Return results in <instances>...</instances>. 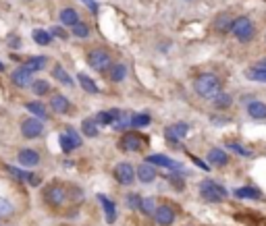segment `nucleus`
Here are the masks:
<instances>
[{
    "label": "nucleus",
    "instance_id": "1",
    "mask_svg": "<svg viewBox=\"0 0 266 226\" xmlns=\"http://www.w3.org/2000/svg\"><path fill=\"white\" fill-rule=\"evenodd\" d=\"M193 91L204 100H212L223 91V79L215 73H202L193 79Z\"/></svg>",
    "mask_w": 266,
    "mask_h": 226
},
{
    "label": "nucleus",
    "instance_id": "2",
    "mask_svg": "<svg viewBox=\"0 0 266 226\" xmlns=\"http://www.w3.org/2000/svg\"><path fill=\"white\" fill-rule=\"evenodd\" d=\"M231 33L233 37L239 42V44H252L258 35V27H256V21L250 17V15H239L233 19V27H231Z\"/></svg>",
    "mask_w": 266,
    "mask_h": 226
},
{
    "label": "nucleus",
    "instance_id": "3",
    "mask_svg": "<svg viewBox=\"0 0 266 226\" xmlns=\"http://www.w3.org/2000/svg\"><path fill=\"white\" fill-rule=\"evenodd\" d=\"M198 191H200V197H202L206 203H221V201H225V199H227V195H229V191H227L221 183L212 181V179H204V181H200Z\"/></svg>",
    "mask_w": 266,
    "mask_h": 226
},
{
    "label": "nucleus",
    "instance_id": "4",
    "mask_svg": "<svg viewBox=\"0 0 266 226\" xmlns=\"http://www.w3.org/2000/svg\"><path fill=\"white\" fill-rule=\"evenodd\" d=\"M46 205L50 208H63L67 201H69V187L63 185V183H50L44 187V193H42Z\"/></svg>",
    "mask_w": 266,
    "mask_h": 226
},
{
    "label": "nucleus",
    "instance_id": "5",
    "mask_svg": "<svg viewBox=\"0 0 266 226\" xmlns=\"http://www.w3.org/2000/svg\"><path fill=\"white\" fill-rule=\"evenodd\" d=\"M87 65L94 69V71H109L113 61H111V54L109 50L104 48H94L87 52Z\"/></svg>",
    "mask_w": 266,
    "mask_h": 226
},
{
    "label": "nucleus",
    "instance_id": "6",
    "mask_svg": "<svg viewBox=\"0 0 266 226\" xmlns=\"http://www.w3.org/2000/svg\"><path fill=\"white\" fill-rule=\"evenodd\" d=\"M144 145H146L144 135L141 133H135V131H125L123 137H121V141H119V147L123 152H127V154H137V152L144 149Z\"/></svg>",
    "mask_w": 266,
    "mask_h": 226
},
{
    "label": "nucleus",
    "instance_id": "7",
    "mask_svg": "<svg viewBox=\"0 0 266 226\" xmlns=\"http://www.w3.org/2000/svg\"><path fill=\"white\" fill-rule=\"evenodd\" d=\"M21 135L23 139H38L44 135V121L38 117H29L21 123Z\"/></svg>",
    "mask_w": 266,
    "mask_h": 226
},
{
    "label": "nucleus",
    "instance_id": "8",
    "mask_svg": "<svg viewBox=\"0 0 266 226\" xmlns=\"http://www.w3.org/2000/svg\"><path fill=\"white\" fill-rule=\"evenodd\" d=\"M113 175H115L117 183H121L123 187H129V185H133V181H135V168H133V164H129V162H119V164L113 168Z\"/></svg>",
    "mask_w": 266,
    "mask_h": 226
},
{
    "label": "nucleus",
    "instance_id": "9",
    "mask_svg": "<svg viewBox=\"0 0 266 226\" xmlns=\"http://www.w3.org/2000/svg\"><path fill=\"white\" fill-rule=\"evenodd\" d=\"M154 220L158 226H173L175 220H177V212L173 205L169 203H163V205H156L154 210Z\"/></svg>",
    "mask_w": 266,
    "mask_h": 226
},
{
    "label": "nucleus",
    "instance_id": "10",
    "mask_svg": "<svg viewBox=\"0 0 266 226\" xmlns=\"http://www.w3.org/2000/svg\"><path fill=\"white\" fill-rule=\"evenodd\" d=\"M59 141H61V149H63L65 154H69V152H73V149H77V147L81 145V135H79L75 129L67 127V131H63V133L59 135Z\"/></svg>",
    "mask_w": 266,
    "mask_h": 226
},
{
    "label": "nucleus",
    "instance_id": "11",
    "mask_svg": "<svg viewBox=\"0 0 266 226\" xmlns=\"http://www.w3.org/2000/svg\"><path fill=\"white\" fill-rule=\"evenodd\" d=\"M187 133H189V125L187 123H173V125H169L167 129H165V139L169 141V143H179V141H183L185 137H187Z\"/></svg>",
    "mask_w": 266,
    "mask_h": 226
},
{
    "label": "nucleus",
    "instance_id": "12",
    "mask_svg": "<svg viewBox=\"0 0 266 226\" xmlns=\"http://www.w3.org/2000/svg\"><path fill=\"white\" fill-rule=\"evenodd\" d=\"M156 177H158V168H156L154 164H150V162H141V164L135 168V179L141 181L144 185L154 183Z\"/></svg>",
    "mask_w": 266,
    "mask_h": 226
},
{
    "label": "nucleus",
    "instance_id": "13",
    "mask_svg": "<svg viewBox=\"0 0 266 226\" xmlns=\"http://www.w3.org/2000/svg\"><path fill=\"white\" fill-rule=\"evenodd\" d=\"M206 160H208V164L217 166V168H225L231 158H229V152L225 147H210L206 154Z\"/></svg>",
    "mask_w": 266,
    "mask_h": 226
},
{
    "label": "nucleus",
    "instance_id": "14",
    "mask_svg": "<svg viewBox=\"0 0 266 226\" xmlns=\"http://www.w3.org/2000/svg\"><path fill=\"white\" fill-rule=\"evenodd\" d=\"M245 112L252 121H266V102L254 98L245 104Z\"/></svg>",
    "mask_w": 266,
    "mask_h": 226
},
{
    "label": "nucleus",
    "instance_id": "15",
    "mask_svg": "<svg viewBox=\"0 0 266 226\" xmlns=\"http://www.w3.org/2000/svg\"><path fill=\"white\" fill-rule=\"evenodd\" d=\"M146 162L154 164L156 168L161 166V168H167V171H179V173H181V168H183L179 162H175V160H171L169 156H163V154H150L146 158Z\"/></svg>",
    "mask_w": 266,
    "mask_h": 226
},
{
    "label": "nucleus",
    "instance_id": "16",
    "mask_svg": "<svg viewBox=\"0 0 266 226\" xmlns=\"http://www.w3.org/2000/svg\"><path fill=\"white\" fill-rule=\"evenodd\" d=\"M233 19H235V17H233L231 13H219V15L215 17V21H212V27H215V31H217V33L227 35V33H231Z\"/></svg>",
    "mask_w": 266,
    "mask_h": 226
},
{
    "label": "nucleus",
    "instance_id": "17",
    "mask_svg": "<svg viewBox=\"0 0 266 226\" xmlns=\"http://www.w3.org/2000/svg\"><path fill=\"white\" fill-rule=\"evenodd\" d=\"M50 108L57 112V115H67V112H71V100L63 93H55L50 98Z\"/></svg>",
    "mask_w": 266,
    "mask_h": 226
},
{
    "label": "nucleus",
    "instance_id": "18",
    "mask_svg": "<svg viewBox=\"0 0 266 226\" xmlns=\"http://www.w3.org/2000/svg\"><path fill=\"white\" fill-rule=\"evenodd\" d=\"M98 201H100V205H102V210H104V218H106V222L109 224H115L117 222V205H115V201L113 199H109L106 195H98Z\"/></svg>",
    "mask_w": 266,
    "mask_h": 226
},
{
    "label": "nucleus",
    "instance_id": "19",
    "mask_svg": "<svg viewBox=\"0 0 266 226\" xmlns=\"http://www.w3.org/2000/svg\"><path fill=\"white\" fill-rule=\"evenodd\" d=\"M11 79H13V83H15L17 87H21V89H27V87L31 85V81H33V79H31V71H27L23 65L13 71Z\"/></svg>",
    "mask_w": 266,
    "mask_h": 226
},
{
    "label": "nucleus",
    "instance_id": "20",
    "mask_svg": "<svg viewBox=\"0 0 266 226\" xmlns=\"http://www.w3.org/2000/svg\"><path fill=\"white\" fill-rule=\"evenodd\" d=\"M17 160H19L21 166L33 168V166L40 164V154H38L36 149H31V147H25V149H21V152L17 154Z\"/></svg>",
    "mask_w": 266,
    "mask_h": 226
},
{
    "label": "nucleus",
    "instance_id": "21",
    "mask_svg": "<svg viewBox=\"0 0 266 226\" xmlns=\"http://www.w3.org/2000/svg\"><path fill=\"white\" fill-rule=\"evenodd\" d=\"M210 106L215 108L217 112H225V110H229L233 106V96L227 93V91H221V93H217L215 98L210 100Z\"/></svg>",
    "mask_w": 266,
    "mask_h": 226
},
{
    "label": "nucleus",
    "instance_id": "22",
    "mask_svg": "<svg viewBox=\"0 0 266 226\" xmlns=\"http://www.w3.org/2000/svg\"><path fill=\"white\" fill-rule=\"evenodd\" d=\"M117 121H121V110L113 108V110H102L96 115V123L98 125H115Z\"/></svg>",
    "mask_w": 266,
    "mask_h": 226
},
{
    "label": "nucleus",
    "instance_id": "23",
    "mask_svg": "<svg viewBox=\"0 0 266 226\" xmlns=\"http://www.w3.org/2000/svg\"><path fill=\"white\" fill-rule=\"evenodd\" d=\"M52 77H55L59 83H63V85H67V87H75V81H73V77L65 71V67L63 65H55V67H52Z\"/></svg>",
    "mask_w": 266,
    "mask_h": 226
},
{
    "label": "nucleus",
    "instance_id": "24",
    "mask_svg": "<svg viewBox=\"0 0 266 226\" xmlns=\"http://www.w3.org/2000/svg\"><path fill=\"white\" fill-rule=\"evenodd\" d=\"M245 79L254 81V83H266V69L264 67H258V65H252L245 69Z\"/></svg>",
    "mask_w": 266,
    "mask_h": 226
},
{
    "label": "nucleus",
    "instance_id": "25",
    "mask_svg": "<svg viewBox=\"0 0 266 226\" xmlns=\"http://www.w3.org/2000/svg\"><path fill=\"white\" fill-rule=\"evenodd\" d=\"M59 21H61L63 27H73V25L79 23L81 19H79V15H77L75 9H63L61 15H59Z\"/></svg>",
    "mask_w": 266,
    "mask_h": 226
},
{
    "label": "nucleus",
    "instance_id": "26",
    "mask_svg": "<svg viewBox=\"0 0 266 226\" xmlns=\"http://www.w3.org/2000/svg\"><path fill=\"white\" fill-rule=\"evenodd\" d=\"M25 108L31 112V117H38V119H42V121L48 119V108H46V104H42V102H38V100H36V102H33V100H31V102H25Z\"/></svg>",
    "mask_w": 266,
    "mask_h": 226
},
{
    "label": "nucleus",
    "instance_id": "27",
    "mask_svg": "<svg viewBox=\"0 0 266 226\" xmlns=\"http://www.w3.org/2000/svg\"><path fill=\"white\" fill-rule=\"evenodd\" d=\"M46 65H48V59H46V56H31V59H27V61L23 63V67H25L27 71H31V73L42 71Z\"/></svg>",
    "mask_w": 266,
    "mask_h": 226
},
{
    "label": "nucleus",
    "instance_id": "28",
    "mask_svg": "<svg viewBox=\"0 0 266 226\" xmlns=\"http://www.w3.org/2000/svg\"><path fill=\"white\" fill-rule=\"evenodd\" d=\"M109 75H111V81H113V83H121V81L127 77V67H125L123 63L111 65V71H109Z\"/></svg>",
    "mask_w": 266,
    "mask_h": 226
},
{
    "label": "nucleus",
    "instance_id": "29",
    "mask_svg": "<svg viewBox=\"0 0 266 226\" xmlns=\"http://www.w3.org/2000/svg\"><path fill=\"white\" fill-rule=\"evenodd\" d=\"M152 123V117L150 115H144V112H139V115H131L129 119V127L131 129H144Z\"/></svg>",
    "mask_w": 266,
    "mask_h": 226
},
{
    "label": "nucleus",
    "instance_id": "30",
    "mask_svg": "<svg viewBox=\"0 0 266 226\" xmlns=\"http://www.w3.org/2000/svg\"><path fill=\"white\" fill-rule=\"evenodd\" d=\"M77 81H79V85H81L87 93H98V91H100V87L96 85V81H94L90 75H85V73H79V75H77Z\"/></svg>",
    "mask_w": 266,
    "mask_h": 226
},
{
    "label": "nucleus",
    "instance_id": "31",
    "mask_svg": "<svg viewBox=\"0 0 266 226\" xmlns=\"http://www.w3.org/2000/svg\"><path fill=\"white\" fill-rule=\"evenodd\" d=\"M81 135L83 137H90V139L98 137V123H96V119H85L81 123Z\"/></svg>",
    "mask_w": 266,
    "mask_h": 226
},
{
    "label": "nucleus",
    "instance_id": "32",
    "mask_svg": "<svg viewBox=\"0 0 266 226\" xmlns=\"http://www.w3.org/2000/svg\"><path fill=\"white\" fill-rule=\"evenodd\" d=\"M29 89L36 93V96H48L50 93V83L46 79H33Z\"/></svg>",
    "mask_w": 266,
    "mask_h": 226
},
{
    "label": "nucleus",
    "instance_id": "33",
    "mask_svg": "<svg viewBox=\"0 0 266 226\" xmlns=\"http://www.w3.org/2000/svg\"><path fill=\"white\" fill-rule=\"evenodd\" d=\"M235 197H239V199H260L262 193L256 187H241V189L235 191Z\"/></svg>",
    "mask_w": 266,
    "mask_h": 226
},
{
    "label": "nucleus",
    "instance_id": "34",
    "mask_svg": "<svg viewBox=\"0 0 266 226\" xmlns=\"http://www.w3.org/2000/svg\"><path fill=\"white\" fill-rule=\"evenodd\" d=\"M31 37H33V42H36L38 46H50V42H52V35H50V31H46V29H33Z\"/></svg>",
    "mask_w": 266,
    "mask_h": 226
},
{
    "label": "nucleus",
    "instance_id": "35",
    "mask_svg": "<svg viewBox=\"0 0 266 226\" xmlns=\"http://www.w3.org/2000/svg\"><path fill=\"white\" fill-rule=\"evenodd\" d=\"M71 31H73V35H75V37H79V40H87V37H90V25H87V23H83V21L75 23V25L71 27Z\"/></svg>",
    "mask_w": 266,
    "mask_h": 226
},
{
    "label": "nucleus",
    "instance_id": "36",
    "mask_svg": "<svg viewBox=\"0 0 266 226\" xmlns=\"http://www.w3.org/2000/svg\"><path fill=\"white\" fill-rule=\"evenodd\" d=\"M154 210H156V201H154V197H141L139 212H141L144 216H154Z\"/></svg>",
    "mask_w": 266,
    "mask_h": 226
},
{
    "label": "nucleus",
    "instance_id": "37",
    "mask_svg": "<svg viewBox=\"0 0 266 226\" xmlns=\"http://www.w3.org/2000/svg\"><path fill=\"white\" fill-rule=\"evenodd\" d=\"M125 203H127V208H129V210H139L141 197H139L137 193H127V197H125Z\"/></svg>",
    "mask_w": 266,
    "mask_h": 226
},
{
    "label": "nucleus",
    "instance_id": "38",
    "mask_svg": "<svg viewBox=\"0 0 266 226\" xmlns=\"http://www.w3.org/2000/svg\"><path fill=\"white\" fill-rule=\"evenodd\" d=\"M50 35H52V37H59V40H69L67 29H65V27H61V25H57V27H50Z\"/></svg>",
    "mask_w": 266,
    "mask_h": 226
},
{
    "label": "nucleus",
    "instance_id": "39",
    "mask_svg": "<svg viewBox=\"0 0 266 226\" xmlns=\"http://www.w3.org/2000/svg\"><path fill=\"white\" fill-rule=\"evenodd\" d=\"M227 149H231V152H235V154H239V156H243V158H250V156H252V152L245 149V147H241L239 143H227Z\"/></svg>",
    "mask_w": 266,
    "mask_h": 226
},
{
    "label": "nucleus",
    "instance_id": "40",
    "mask_svg": "<svg viewBox=\"0 0 266 226\" xmlns=\"http://www.w3.org/2000/svg\"><path fill=\"white\" fill-rule=\"evenodd\" d=\"M7 171H9L13 177H17L19 181H25V179H27V173H23V171H17L15 166H7Z\"/></svg>",
    "mask_w": 266,
    "mask_h": 226
},
{
    "label": "nucleus",
    "instance_id": "41",
    "mask_svg": "<svg viewBox=\"0 0 266 226\" xmlns=\"http://www.w3.org/2000/svg\"><path fill=\"white\" fill-rule=\"evenodd\" d=\"M210 119H212V123H215V125H227V123H231L229 117H221V115H215V117H210Z\"/></svg>",
    "mask_w": 266,
    "mask_h": 226
},
{
    "label": "nucleus",
    "instance_id": "42",
    "mask_svg": "<svg viewBox=\"0 0 266 226\" xmlns=\"http://www.w3.org/2000/svg\"><path fill=\"white\" fill-rule=\"evenodd\" d=\"M13 212V208L9 205V201L7 199H0V216H3V214H11Z\"/></svg>",
    "mask_w": 266,
    "mask_h": 226
},
{
    "label": "nucleus",
    "instance_id": "43",
    "mask_svg": "<svg viewBox=\"0 0 266 226\" xmlns=\"http://www.w3.org/2000/svg\"><path fill=\"white\" fill-rule=\"evenodd\" d=\"M9 46L15 50V48H21V40H19V35H11V40H9Z\"/></svg>",
    "mask_w": 266,
    "mask_h": 226
},
{
    "label": "nucleus",
    "instance_id": "44",
    "mask_svg": "<svg viewBox=\"0 0 266 226\" xmlns=\"http://www.w3.org/2000/svg\"><path fill=\"white\" fill-rule=\"evenodd\" d=\"M81 3H83V5H87V9H90V11L94 13V15L98 13V5L94 3V0H81Z\"/></svg>",
    "mask_w": 266,
    "mask_h": 226
},
{
    "label": "nucleus",
    "instance_id": "45",
    "mask_svg": "<svg viewBox=\"0 0 266 226\" xmlns=\"http://www.w3.org/2000/svg\"><path fill=\"white\" fill-rule=\"evenodd\" d=\"M29 185H40V177H36V175H31V173H27V179H25Z\"/></svg>",
    "mask_w": 266,
    "mask_h": 226
},
{
    "label": "nucleus",
    "instance_id": "46",
    "mask_svg": "<svg viewBox=\"0 0 266 226\" xmlns=\"http://www.w3.org/2000/svg\"><path fill=\"white\" fill-rule=\"evenodd\" d=\"M254 65H258V67H264V69H266V56H262V59H258Z\"/></svg>",
    "mask_w": 266,
    "mask_h": 226
},
{
    "label": "nucleus",
    "instance_id": "47",
    "mask_svg": "<svg viewBox=\"0 0 266 226\" xmlns=\"http://www.w3.org/2000/svg\"><path fill=\"white\" fill-rule=\"evenodd\" d=\"M5 71V63H0V73H3Z\"/></svg>",
    "mask_w": 266,
    "mask_h": 226
},
{
    "label": "nucleus",
    "instance_id": "48",
    "mask_svg": "<svg viewBox=\"0 0 266 226\" xmlns=\"http://www.w3.org/2000/svg\"><path fill=\"white\" fill-rule=\"evenodd\" d=\"M183 3H193V0H183Z\"/></svg>",
    "mask_w": 266,
    "mask_h": 226
},
{
    "label": "nucleus",
    "instance_id": "49",
    "mask_svg": "<svg viewBox=\"0 0 266 226\" xmlns=\"http://www.w3.org/2000/svg\"><path fill=\"white\" fill-rule=\"evenodd\" d=\"M264 42H266V33H264Z\"/></svg>",
    "mask_w": 266,
    "mask_h": 226
},
{
    "label": "nucleus",
    "instance_id": "50",
    "mask_svg": "<svg viewBox=\"0 0 266 226\" xmlns=\"http://www.w3.org/2000/svg\"><path fill=\"white\" fill-rule=\"evenodd\" d=\"M25 3H29V0H25Z\"/></svg>",
    "mask_w": 266,
    "mask_h": 226
}]
</instances>
